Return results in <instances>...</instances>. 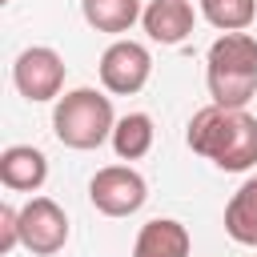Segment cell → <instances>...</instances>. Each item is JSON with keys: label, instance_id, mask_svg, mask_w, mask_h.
Instances as JSON below:
<instances>
[{"label": "cell", "instance_id": "1", "mask_svg": "<svg viewBox=\"0 0 257 257\" xmlns=\"http://www.w3.org/2000/svg\"><path fill=\"white\" fill-rule=\"evenodd\" d=\"M185 141L197 157L213 161L225 173H245L257 165V116L245 108H225V104L197 108Z\"/></svg>", "mask_w": 257, "mask_h": 257}, {"label": "cell", "instance_id": "2", "mask_svg": "<svg viewBox=\"0 0 257 257\" xmlns=\"http://www.w3.org/2000/svg\"><path fill=\"white\" fill-rule=\"evenodd\" d=\"M205 84L213 104L245 108L257 92V36L221 32L205 52Z\"/></svg>", "mask_w": 257, "mask_h": 257}, {"label": "cell", "instance_id": "3", "mask_svg": "<svg viewBox=\"0 0 257 257\" xmlns=\"http://www.w3.org/2000/svg\"><path fill=\"white\" fill-rule=\"evenodd\" d=\"M116 128V112H112V96H104L100 88H72L64 96H56L52 108V133L60 145L68 149H100Z\"/></svg>", "mask_w": 257, "mask_h": 257}, {"label": "cell", "instance_id": "4", "mask_svg": "<svg viewBox=\"0 0 257 257\" xmlns=\"http://www.w3.org/2000/svg\"><path fill=\"white\" fill-rule=\"evenodd\" d=\"M88 201L104 217H133L149 201V185L133 165H104L88 181Z\"/></svg>", "mask_w": 257, "mask_h": 257}, {"label": "cell", "instance_id": "5", "mask_svg": "<svg viewBox=\"0 0 257 257\" xmlns=\"http://www.w3.org/2000/svg\"><path fill=\"white\" fill-rule=\"evenodd\" d=\"M64 72H68V64H64V56H60L56 48L32 44V48H24V52L16 56V64H12V84H16V92H20L24 100L40 104V100H56V96H60Z\"/></svg>", "mask_w": 257, "mask_h": 257}, {"label": "cell", "instance_id": "6", "mask_svg": "<svg viewBox=\"0 0 257 257\" xmlns=\"http://www.w3.org/2000/svg\"><path fill=\"white\" fill-rule=\"evenodd\" d=\"M153 76V52L141 40H112L100 56V84L112 96H133Z\"/></svg>", "mask_w": 257, "mask_h": 257}, {"label": "cell", "instance_id": "7", "mask_svg": "<svg viewBox=\"0 0 257 257\" xmlns=\"http://www.w3.org/2000/svg\"><path fill=\"white\" fill-rule=\"evenodd\" d=\"M20 245L36 257H52L68 245V217L52 197H28V205H20Z\"/></svg>", "mask_w": 257, "mask_h": 257}, {"label": "cell", "instance_id": "8", "mask_svg": "<svg viewBox=\"0 0 257 257\" xmlns=\"http://www.w3.org/2000/svg\"><path fill=\"white\" fill-rule=\"evenodd\" d=\"M0 181L12 193H36L48 181V157L36 145H8L0 153Z\"/></svg>", "mask_w": 257, "mask_h": 257}, {"label": "cell", "instance_id": "9", "mask_svg": "<svg viewBox=\"0 0 257 257\" xmlns=\"http://www.w3.org/2000/svg\"><path fill=\"white\" fill-rule=\"evenodd\" d=\"M141 24H145L149 40H157V44H181L193 32L197 12H193L189 0H149Z\"/></svg>", "mask_w": 257, "mask_h": 257}, {"label": "cell", "instance_id": "10", "mask_svg": "<svg viewBox=\"0 0 257 257\" xmlns=\"http://www.w3.org/2000/svg\"><path fill=\"white\" fill-rule=\"evenodd\" d=\"M189 249H193V237H189V229L181 221L153 217V221L141 225L133 257H189Z\"/></svg>", "mask_w": 257, "mask_h": 257}, {"label": "cell", "instance_id": "11", "mask_svg": "<svg viewBox=\"0 0 257 257\" xmlns=\"http://www.w3.org/2000/svg\"><path fill=\"white\" fill-rule=\"evenodd\" d=\"M80 16H84L88 28L120 36L145 16V4L141 0H80Z\"/></svg>", "mask_w": 257, "mask_h": 257}, {"label": "cell", "instance_id": "12", "mask_svg": "<svg viewBox=\"0 0 257 257\" xmlns=\"http://www.w3.org/2000/svg\"><path fill=\"white\" fill-rule=\"evenodd\" d=\"M225 233L237 245L257 249V177H245L241 189L225 205Z\"/></svg>", "mask_w": 257, "mask_h": 257}, {"label": "cell", "instance_id": "13", "mask_svg": "<svg viewBox=\"0 0 257 257\" xmlns=\"http://www.w3.org/2000/svg\"><path fill=\"white\" fill-rule=\"evenodd\" d=\"M153 137H157V128H153L149 112H124V116H116V128L108 141H112V153L120 161H141L153 149Z\"/></svg>", "mask_w": 257, "mask_h": 257}, {"label": "cell", "instance_id": "14", "mask_svg": "<svg viewBox=\"0 0 257 257\" xmlns=\"http://www.w3.org/2000/svg\"><path fill=\"white\" fill-rule=\"evenodd\" d=\"M201 16L221 32H245L257 20V0H201Z\"/></svg>", "mask_w": 257, "mask_h": 257}, {"label": "cell", "instance_id": "15", "mask_svg": "<svg viewBox=\"0 0 257 257\" xmlns=\"http://www.w3.org/2000/svg\"><path fill=\"white\" fill-rule=\"evenodd\" d=\"M20 245V209L0 205V253H12Z\"/></svg>", "mask_w": 257, "mask_h": 257}, {"label": "cell", "instance_id": "16", "mask_svg": "<svg viewBox=\"0 0 257 257\" xmlns=\"http://www.w3.org/2000/svg\"><path fill=\"white\" fill-rule=\"evenodd\" d=\"M4 4H8V0H4Z\"/></svg>", "mask_w": 257, "mask_h": 257}]
</instances>
